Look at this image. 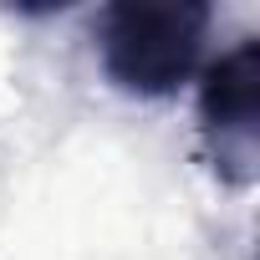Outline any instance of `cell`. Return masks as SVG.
<instances>
[{
    "label": "cell",
    "mask_w": 260,
    "mask_h": 260,
    "mask_svg": "<svg viewBox=\"0 0 260 260\" xmlns=\"http://www.w3.org/2000/svg\"><path fill=\"white\" fill-rule=\"evenodd\" d=\"M209 6L204 0H117L97 16L102 72L127 97L179 92L204 56Z\"/></svg>",
    "instance_id": "6da1fadb"
},
{
    "label": "cell",
    "mask_w": 260,
    "mask_h": 260,
    "mask_svg": "<svg viewBox=\"0 0 260 260\" xmlns=\"http://www.w3.org/2000/svg\"><path fill=\"white\" fill-rule=\"evenodd\" d=\"M199 133L224 184L245 189L260 174V41H235L199 82Z\"/></svg>",
    "instance_id": "7a4b0ae2"
}]
</instances>
